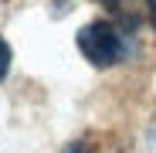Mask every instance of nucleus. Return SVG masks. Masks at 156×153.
<instances>
[{
    "label": "nucleus",
    "mask_w": 156,
    "mask_h": 153,
    "mask_svg": "<svg viewBox=\"0 0 156 153\" xmlns=\"http://www.w3.org/2000/svg\"><path fill=\"white\" fill-rule=\"evenodd\" d=\"M98 4H105V7H112V10H122V0H98Z\"/></svg>",
    "instance_id": "obj_4"
},
{
    "label": "nucleus",
    "mask_w": 156,
    "mask_h": 153,
    "mask_svg": "<svg viewBox=\"0 0 156 153\" xmlns=\"http://www.w3.org/2000/svg\"><path fill=\"white\" fill-rule=\"evenodd\" d=\"M65 153H88V146H85V143H68Z\"/></svg>",
    "instance_id": "obj_3"
},
{
    "label": "nucleus",
    "mask_w": 156,
    "mask_h": 153,
    "mask_svg": "<svg viewBox=\"0 0 156 153\" xmlns=\"http://www.w3.org/2000/svg\"><path fill=\"white\" fill-rule=\"evenodd\" d=\"M78 51L98 68H109L115 61H122L126 55V38L115 24L109 20H92L78 31Z\"/></svg>",
    "instance_id": "obj_1"
},
{
    "label": "nucleus",
    "mask_w": 156,
    "mask_h": 153,
    "mask_svg": "<svg viewBox=\"0 0 156 153\" xmlns=\"http://www.w3.org/2000/svg\"><path fill=\"white\" fill-rule=\"evenodd\" d=\"M149 20H153V27H156V0H149Z\"/></svg>",
    "instance_id": "obj_5"
},
{
    "label": "nucleus",
    "mask_w": 156,
    "mask_h": 153,
    "mask_svg": "<svg viewBox=\"0 0 156 153\" xmlns=\"http://www.w3.org/2000/svg\"><path fill=\"white\" fill-rule=\"evenodd\" d=\"M7 68H10V44H7L4 38H0V82H4Z\"/></svg>",
    "instance_id": "obj_2"
}]
</instances>
